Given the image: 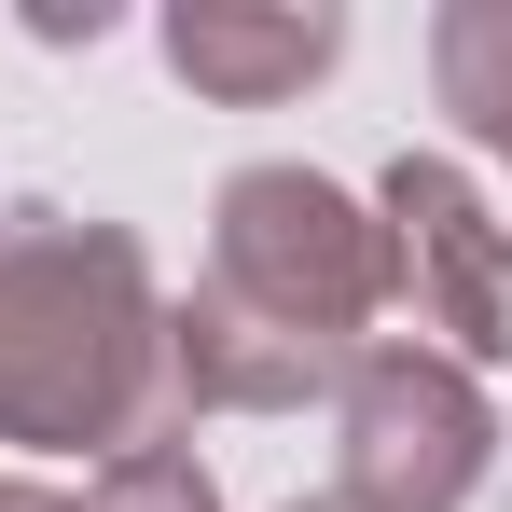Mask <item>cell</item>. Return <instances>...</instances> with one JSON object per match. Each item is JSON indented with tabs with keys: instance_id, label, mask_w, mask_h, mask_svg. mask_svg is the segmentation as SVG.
Returning a JSON list of instances; mask_svg holds the SVG:
<instances>
[{
	"instance_id": "obj_1",
	"label": "cell",
	"mask_w": 512,
	"mask_h": 512,
	"mask_svg": "<svg viewBox=\"0 0 512 512\" xmlns=\"http://www.w3.org/2000/svg\"><path fill=\"white\" fill-rule=\"evenodd\" d=\"M153 388H167V305L139 236L14 208L0 222V443H56V457L97 443L111 471L125 443H153Z\"/></svg>"
},
{
	"instance_id": "obj_2",
	"label": "cell",
	"mask_w": 512,
	"mask_h": 512,
	"mask_svg": "<svg viewBox=\"0 0 512 512\" xmlns=\"http://www.w3.org/2000/svg\"><path fill=\"white\" fill-rule=\"evenodd\" d=\"M208 291L263 319V333L360 360L374 305H388V236L346 208L319 167H236L222 180V236H208Z\"/></svg>"
},
{
	"instance_id": "obj_3",
	"label": "cell",
	"mask_w": 512,
	"mask_h": 512,
	"mask_svg": "<svg viewBox=\"0 0 512 512\" xmlns=\"http://www.w3.org/2000/svg\"><path fill=\"white\" fill-rule=\"evenodd\" d=\"M499 457L485 388L443 346H360L346 360V512H457Z\"/></svg>"
},
{
	"instance_id": "obj_4",
	"label": "cell",
	"mask_w": 512,
	"mask_h": 512,
	"mask_svg": "<svg viewBox=\"0 0 512 512\" xmlns=\"http://www.w3.org/2000/svg\"><path fill=\"white\" fill-rule=\"evenodd\" d=\"M374 236H388V291L457 346V374L471 360H512V236L485 222V194L443 167V153H402L388 167Z\"/></svg>"
},
{
	"instance_id": "obj_5",
	"label": "cell",
	"mask_w": 512,
	"mask_h": 512,
	"mask_svg": "<svg viewBox=\"0 0 512 512\" xmlns=\"http://www.w3.org/2000/svg\"><path fill=\"white\" fill-rule=\"evenodd\" d=\"M167 56H180V84H208V97H291V84H319L346 56V14H236V0H194V14H167Z\"/></svg>"
},
{
	"instance_id": "obj_6",
	"label": "cell",
	"mask_w": 512,
	"mask_h": 512,
	"mask_svg": "<svg viewBox=\"0 0 512 512\" xmlns=\"http://www.w3.org/2000/svg\"><path fill=\"white\" fill-rule=\"evenodd\" d=\"M429 70H443V111L512 167V0H457L429 28Z\"/></svg>"
},
{
	"instance_id": "obj_7",
	"label": "cell",
	"mask_w": 512,
	"mask_h": 512,
	"mask_svg": "<svg viewBox=\"0 0 512 512\" xmlns=\"http://www.w3.org/2000/svg\"><path fill=\"white\" fill-rule=\"evenodd\" d=\"M84 512H222V485L194 471V443H125Z\"/></svg>"
},
{
	"instance_id": "obj_8",
	"label": "cell",
	"mask_w": 512,
	"mask_h": 512,
	"mask_svg": "<svg viewBox=\"0 0 512 512\" xmlns=\"http://www.w3.org/2000/svg\"><path fill=\"white\" fill-rule=\"evenodd\" d=\"M0 512H70V499H56V485H14V471H0Z\"/></svg>"
},
{
	"instance_id": "obj_9",
	"label": "cell",
	"mask_w": 512,
	"mask_h": 512,
	"mask_svg": "<svg viewBox=\"0 0 512 512\" xmlns=\"http://www.w3.org/2000/svg\"><path fill=\"white\" fill-rule=\"evenodd\" d=\"M291 512H346V499H291Z\"/></svg>"
}]
</instances>
